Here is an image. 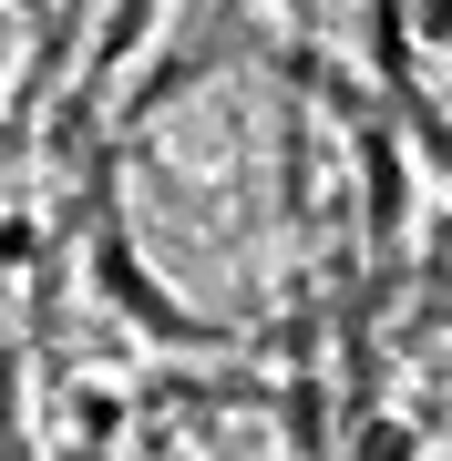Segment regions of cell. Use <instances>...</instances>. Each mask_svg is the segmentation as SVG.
Returning <instances> with one entry per match:
<instances>
[{
    "instance_id": "cell-1",
    "label": "cell",
    "mask_w": 452,
    "mask_h": 461,
    "mask_svg": "<svg viewBox=\"0 0 452 461\" xmlns=\"http://www.w3.org/2000/svg\"><path fill=\"white\" fill-rule=\"evenodd\" d=\"M103 267L154 329L268 348L339 318L391 247V144L309 51L217 41L103 144Z\"/></svg>"
},
{
    "instance_id": "cell-2",
    "label": "cell",
    "mask_w": 452,
    "mask_h": 461,
    "mask_svg": "<svg viewBox=\"0 0 452 461\" xmlns=\"http://www.w3.org/2000/svg\"><path fill=\"white\" fill-rule=\"evenodd\" d=\"M83 461H309V400L278 379H165L114 400Z\"/></svg>"
},
{
    "instance_id": "cell-3",
    "label": "cell",
    "mask_w": 452,
    "mask_h": 461,
    "mask_svg": "<svg viewBox=\"0 0 452 461\" xmlns=\"http://www.w3.org/2000/svg\"><path fill=\"white\" fill-rule=\"evenodd\" d=\"M381 62L421 144L452 165V0H381Z\"/></svg>"
}]
</instances>
